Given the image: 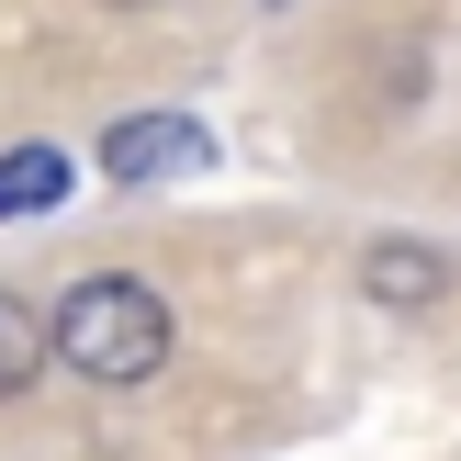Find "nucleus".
<instances>
[{
  "mask_svg": "<svg viewBox=\"0 0 461 461\" xmlns=\"http://www.w3.org/2000/svg\"><path fill=\"white\" fill-rule=\"evenodd\" d=\"M45 338H57V360L79 383H158L169 372V304H158V282H135V270H79V282L57 293V315H45Z\"/></svg>",
  "mask_w": 461,
  "mask_h": 461,
  "instance_id": "obj_1",
  "label": "nucleus"
},
{
  "mask_svg": "<svg viewBox=\"0 0 461 461\" xmlns=\"http://www.w3.org/2000/svg\"><path fill=\"white\" fill-rule=\"evenodd\" d=\"M102 169L124 180V192H147V180H192V169H214V135H203L192 113H135V124L102 135Z\"/></svg>",
  "mask_w": 461,
  "mask_h": 461,
  "instance_id": "obj_2",
  "label": "nucleus"
},
{
  "mask_svg": "<svg viewBox=\"0 0 461 461\" xmlns=\"http://www.w3.org/2000/svg\"><path fill=\"white\" fill-rule=\"evenodd\" d=\"M360 282H372L383 304H439V293H450V259H439V248H405V237H383L372 259H360Z\"/></svg>",
  "mask_w": 461,
  "mask_h": 461,
  "instance_id": "obj_3",
  "label": "nucleus"
},
{
  "mask_svg": "<svg viewBox=\"0 0 461 461\" xmlns=\"http://www.w3.org/2000/svg\"><path fill=\"white\" fill-rule=\"evenodd\" d=\"M57 203H68V158L57 147H12V158H0V225L57 214Z\"/></svg>",
  "mask_w": 461,
  "mask_h": 461,
  "instance_id": "obj_4",
  "label": "nucleus"
},
{
  "mask_svg": "<svg viewBox=\"0 0 461 461\" xmlns=\"http://www.w3.org/2000/svg\"><path fill=\"white\" fill-rule=\"evenodd\" d=\"M45 349H57V338H45V315L0 293V394H23V383L45 372Z\"/></svg>",
  "mask_w": 461,
  "mask_h": 461,
  "instance_id": "obj_5",
  "label": "nucleus"
},
{
  "mask_svg": "<svg viewBox=\"0 0 461 461\" xmlns=\"http://www.w3.org/2000/svg\"><path fill=\"white\" fill-rule=\"evenodd\" d=\"M113 12H147V0H113Z\"/></svg>",
  "mask_w": 461,
  "mask_h": 461,
  "instance_id": "obj_6",
  "label": "nucleus"
},
{
  "mask_svg": "<svg viewBox=\"0 0 461 461\" xmlns=\"http://www.w3.org/2000/svg\"><path fill=\"white\" fill-rule=\"evenodd\" d=\"M259 12H282V0H259Z\"/></svg>",
  "mask_w": 461,
  "mask_h": 461,
  "instance_id": "obj_7",
  "label": "nucleus"
}]
</instances>
